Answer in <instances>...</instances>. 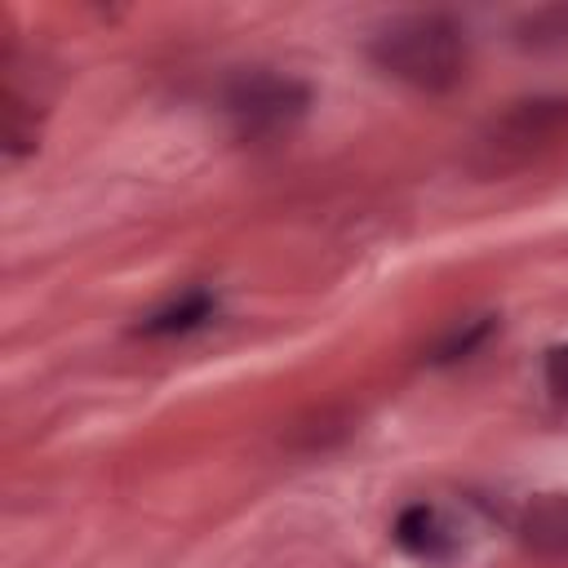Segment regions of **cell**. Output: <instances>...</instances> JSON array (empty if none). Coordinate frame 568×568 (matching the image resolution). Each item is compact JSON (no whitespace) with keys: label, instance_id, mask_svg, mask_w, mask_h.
<instances>
[{"label":"cell","instance_id":"cell-1","mask_svg":"<svg viewBox=\"0 0 568 568\" xmlns=\"http://www.w3.org/2000/svg\"><path fill=\"white\" fill-rule=\"evenodd\" d=\"M364 53L382 75H390L417 93H448L466 80L470 31L457 13L417 9V13H399V18L382 22L368 36Z\"/></svg>","mask_w":568,"mask_h":568},{"label":"cell","instance_id":"cell-2","mask_svg":"<svg viewBox=\"0 0 568 568\" xmlns=\"http://www.w3.org/2000/svg\"><path fill=\"white\" fill-rule=\"evenodd\" d=\"M217 111L240 142H275L311 111V84L271 67H248L222 80Z\"/></svg>","mask_w":568,"mask_h":568},{"label":"cell","instance_id":"cell-6","mask_svg":"<svg viewBox=\"0 0 568 568\" xmlns=\"http://www.w3.org/2000/svg\"><path fill=\"white\" fill-rule=\"evenodd\" d=\"M519 537L541 550V555H559L568 550V493H541L524 506L519 515Z\"/></svg>","mask_w":568,"mask_h":568},{"label":"cell","instance_id":"cell-8","mask_svg":"<svg viewBox=\"0 0 568 568\" xmlns=\"http://www.w3.org/2000/svg\"><path fill=\"white\" fill-rule=\"evenodd\" d=\"M493 333H497V315H466L462 324H453V328L426 351V364H435V368L462 364V359H470Z\"/></svg>","mask_w":568,"mask_h":568},{"label":"cell","instance_id":"cell-7","mask_svg":"<svg viewBox=\"0 0 568 568\" xmlns=\"http://www.w3.org/2000/svg\"><path fill=\"white\" fill-rule=\"evenodd\" d=\"M515 49L537 53V58H568V4H546L528 9L510 27Z\"/></svg>","mask_w":568,"mask_h":568},{"label":"cell","instance_id":"cell-3","mask_svg":"<svg viewBox=\"0 0 568 568\" xmlns=\"http://www.w3.org/2000/svg\"><path fill=\"white\" fill-rule=\"evenodd\" d=\"M559 133H568V93H537L510 102L501 115L484 124L475 138V169L484 173H506L524 164L528 155L546 151Z\"/></svg>","mask_w":568,"mask_h":568},{"label":"cell","instance_id":"cell-9","mask_svg":"<svg viewBox=\"0 0 568 568\" xmlns=\"http://www.w3.org/2000/svg\"><path fill=\"white\" fill-rule=\"evenodd\" d=\"M541 373H546L550 395H555L559 404H568V342H559V346H550V351H546Z\"/></svg>","mask_w":568,"mask_h":568},{"label":"cell","instance_id":"cell-4","mask_svg":"<svg viewBox=\"0 0 568 568\" xmlns=\"http://www.w3.org/2000/svg\"><path fill=\"white\" fill-rule=\"evenodd\" d=\"M390 537L395 546L417 559V564H448L457 550H462V537H457V524L435 506V501H408L395 524H390Z\"/></svg>","mask_w":568,"mask_h":568},{"label":"cell","instance_id":"cell-5","mask_svg":"<svg viewBox=\"0 0 568 568\" xmlns=\"http://www.w3.org/2000/svg\"><path fill=\"white\" fill-rule=\"evenodd\" d=\"M217 311H222V297H217L209 284H191V288H182L178 297H169L164 306H155L151 315H142V320L133 324V333L146 337V342L191 337V333H200L204 324H213Z\"/></svg>","mask_w":568,"mask_h":568}]
</instances>
